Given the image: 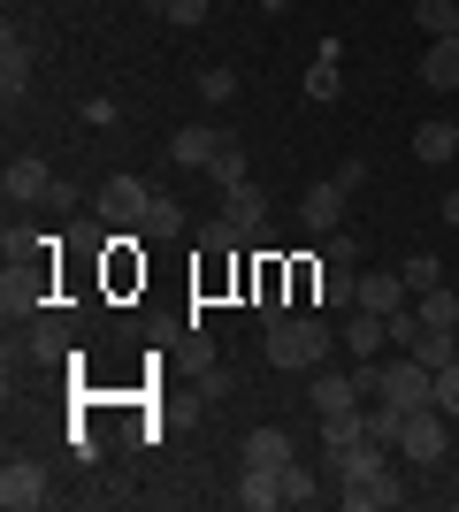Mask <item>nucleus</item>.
<instances>
[{"label":"nucleus","mask_w":459,"mask_h":512,"mask_svg":"<svg viewBox=\"0 0 459 512\" xmlns=\"http://www.w3.org/2000/svg\"><path fill=\"white\" fill-rule=\"evenodd\" d=\"M306 398H314V413H322V421H329V413L368 406V390H360V375H352V367H345V375H314V390H306Z\"/></svg>","instance_id":"9d476101"},{"label":"nucleus","mask_w":459,"mask_h":512,"mask_svg":"<svg viewBox=\"0 0 459 512\" xmlns=\"http://www.w3.org/2000/svg\"><path fill=\"white\" fill-rule=\"evenodd\" d=\"M291 459H299L291 428H253V436H245V467H276V474H284Z\"/></svg>","instance_id":"4468645a"},{"label":"nucleus","mask_w":459,"mask_h":512,"mask_svg":"<svg viewBox=\"0 0 459 512\" xmlns=\"http://www.w3.org/2000/svg\"><path fill=\"white\" fill-rule=\"evenodd\" d=\"M222 138H230V130H215V123H184V130L169 138V161H176V169H199V176H207V161L222 153Z\"/></svg>","instance_id":"6e6552de"},{"label":"nucleus","mask_w":459,"mask_h":512,"mask_svg":"<svg viewBox=\"0 0 459 512\" xmlns=\"http://www.w3.org/2000/svg\"><path fill=\"white\" fill-rule=\"evenodd\" d=\"M345 184H337V176H329V184H306V199H299V222H306V230H314V237H329V230H337V222H345Z\"/></svg>","instance_id":"1a4fd4ad"},{"label":"nucleus","mask_w":459,"mask_h":512,"mask_svg":"<svg viewBox=\"0 0 459 512\" xmlns=\"http://www.w3.org/2000/svg\"><path fill=\"white\" fill-rule=\"evenodd\" d=\"M230 497H238L245 512H276V505H284V474H276V467H245Z\"/></svg>","instance_id":"ddd939ff"},{"label":"nucleus","mask_w":459,"mask_h":512,"mask_svg":"<svg viewBox=\"0 0 459 512\" xmlns=\"http://www.w3.org/2000/svg\"><path fill=\"white\" fill-rule=\"evenodd\" d=\"M138 8H146V16H169V0H138Z\"/></svg>","instance_id":"c9c22d12"},{"label":"nucleus","mask_w":459,"mask_h":512,"mask_svg":"<svg viewBox=\"0 0 459 512\" xmlns=\"http://www.w3.org/2000/svg\"><path fill=\"white\" fill-rule=\"evenodd\" d=\"M414 360L429 367V375H444V367L459 360V329H421V337H414Z\"/></svg>","instance_id":"6ab92c4d"},{"label":"nucleus","mask_w":459,"mask_h":512,"mask_svg":"<svg viewBox=\"0 0 459 512\" xmlns=\"http://www.w3.org/2000/svg\"><path fill=\"white\" fill-rule=\"evenodd\" d=\"M207 184H222V192H230V184H245V146H238V138H222V153L207 161Z\"/></svg>","instance_id":"bb28decb"},{"label":"nucleus","mask_w":459,"mask_h":512,"mask_svg":"<svg viewBox=\"0 0 459 512\" xmlns=\"http://www.w3.org/2000/svg\"><path fill=\"white\" fill-rule=\"evenodd\" d=\"M54 352H62V329H54V321H46L39 337H31V360H54Z\"/></svg>","instance_id":"72a5a7b5"},{"label":"nucleus","mask_w":459,"mask_h":512,"mask_svg":"<svg viewBox=\"0 0 459 512\" xmlns=\"http://www.w3.org/2000/svg\"><path fill=\"white\" fill-rule=\"evenodd\" d=\"M169 23H184V31H199V23H207V0H169Z\"/></svg>","instance_id":"7c9ffc66"},{"label":"nucleus","mask_w":459,"mask_h":512,"mask_svg":"<svg viewBox=\"0 0 459 512\" xmlns=\"http://www.w3.org/2000/svg\"><path fill=\"white\" fill-rule=\"evenodd\" d=\"M337 92H345V69H337V46L322 39V54H314V62H306V100H337Z\"/></svg>","instance_id":"a211bd4d"},{"label":"nucleus","mask_w":459,"mask_h":512,"mask_svg":"<svg viewBox=\"0 0 459 512\" xmlns=\"http://www.w3.org/2000/svg\"><path fill=\"white\" fill-rule=\"evenodd\" d=\"M261 352H268V367H322L329 352H337V329H329L322 314H291L261 337Z\"/></svg>","instance_id":"f257e3e1"},{"label":"nucleus","mask_w":459,"mask_h":512,"mask_svg":"<svg viewBox=\"0 0 459 512\" xmlns=\"http://www.w3.org/2000/svg\"><path fill=\"white\" fill-rule=\"evenodd\" d=\"M322 253H329V268H360V253H368V237H360V230H345V222H337V230L322 237Z\"/></svg>","instance_id":"393cba45"},{"label":"nucleus","mask_w":459,"mask_h":512,"mask_svg":"<svg viewBox=\"0 0 459 512\" xmlns=\"http://www.w3.org/2000/svg\"><path fill=\"white\" fill-rule=\"evenodd\" d=\"M375 398H391L398 413L437 406V375H429V367H421L414 352H406V360H391V367H383V390H375Z\"/></svg>","instance_id":"20e7f679"},{"label":"nucleus","mask_w":459,"mask_h":512,"mask_svg":"<svg viewBox=\"0 0 459 512\" xmlns=\"http://www.w3.org/2000/svg\"><path fill=\"white\" fill-rule=\"evenodd\" d=\"M360 436H368V421H360V406H352V413H329V421H322V459H337V451H352V444H360Z\"/></svg>","instance_id":"aec40b11"},{"label":"nucleus","mask_w":459,"mask_h":512,"mask_svg":"<svg viewBox=\"0 0 459 512\" xmlns=\"http://www.w3.org/2000/svg\"><path fill=\"white\" fill-rule=\"evenodd\" d=\"M452 329H459V321H452Z\"/></svg>","instance_id":"4c0bfd02"},{"label":"nucleus","mask_w":459,"mask_h":512,"mask_svg":"<svg viewBox=\"0 0 459 512\" xmlns=\"http://www.w3.org/2000/svg\"><path fill=\"white\" fill-rule=\"evenodd\" d=\"M360 306H368V314H398V306H414V291H406L398 268H368V276H360Z\"/></svg>","instance_id":"9b49d317"},{"label":"nucleus","mask_w":459,"mask_h":512,"mask_svg":"<svg viewBox=\"0 0 459 512\" xmlns=\"http://www.w3.org/2000/svg\"><path fill=\"white\" fill-rule=\"evenodd\" d=\"M437 406H444V413H452V421H459V360H452V367H444V375H437Z\"/></svg>","instance_id":"c756f323"},{"label":"nucleus","mask_w":459,"mask_h":512,"mask_svg":"<svg viewBox=\"0 0 459 512\" xmlns=\"http://www.w3.org/2000/svg\"><path fill=\"white\" fill-rule=\"evenodd\" d=\"M138 237H153V245H169V237H184V199H169V192H161V199H153V214H146V230H138Z\"/></svg>","instance_id":"412c9836"},{"label":"nucleus","mask_w":459,"mask_h":512,"mask_svg":"<svg viewBox=\"0 0 459 512\" xmlns=\"http://www.w3.org/2000/svg\"><path fill=\"white\" fill-rule=\"evenodd\" d=\"M23 92H31V46H23L16 31H8V39H0V100L16 107Z\"/></svg>","instance_id":"2eb2a0df"},{"label":"nucleus","mask_w":459,"mask_h":512,"mask_svg":"<svg viewBox=\"0 0 459 512\" xmlns=\"http://www.w3.org/2000/svg\"><path fill=\"white\" fill-rule=\"evenodd\" d=\"M199 398H230V367H199Z\"/></svg>","instance_id":"2f4dec72"},{"label":"nucleus","mask_w":459,"mask_h":512,"mask_svg":"<svg viewBox=\"0 0 459 512\" xmlns=\"http://www.w3.org/2000/svg\"><path fill=\"white\" fill-rule=\"evenodd\" d=\"M414 23L429 39H459V0H414Z\"/></svg>","instance_id":"4be33fe9"},{"label":"nucleus","mask_w":459,"mask_h":512,"mask_svg":"<svg viewBox=\"0 0 459 512\" xmlns=\"http://www.w3.org/2000/svg\"><path fill=\"white\" fill-rule=\"evenodd\" d=\"M421 85H429V92H459V39H429V54H421Z\"/></svg>","instance_id":"f3484780"},{"label":"nucleus","mask_w":459,"mask_h":512,"mask_svg":"<svg viewBox=\"0 0 459 512\" xmlns=\"http://www.w3.org/2000/svg\"><path fill=\"white\" fill-rule=\"evenodd\" d=\"M414 314L429 321V329H452V321H459V299H452V291L437 283V291H421V299H414Z\"/></svg>","instance_id":"cd10ccee"},{"label":"nucleus","mask_w":459,"mask_h":512,"mask_svg":"<svg viewBox=\"0 0 459 512\" xmlns=\"http://www.w3.org/2000/svg\"><path fill=\"white\" fill-rule=\"evenodd\" d=\"M284 505H322V474L306 467V459H291V467H284Z\"/></svg>","instance_id":"5701e85b"},{"label":"nucleus","mask_w":459,"mask_h":512,"mask_svg":"<svg viewBox=\"0 0 459 512\" xmlns=\"http://www.w3.org/2000/svg\"><path fill=\"white\" fill-rule=\"evenodd\" d=\"M314 306H360V268H322V299Z\"/></svg>","instance_id":"b1692460"},{"label":"nucleus","mask_w":459,"mask_h":512,"mask_svg":"<svg viewBox=\"0 0 459 512\" xmlns=\"http://www.w3.org/2000/svg\"><path fill=\"white\" fill-rule=\"evenodd\" d=\"M153 184L146 176H108V192H100V214H108L115 230H146V214H153Z\"/></svg>","instance_id":"7ed1b4c3"},{"label":"nucleus","mask_w":459,"mask_h":512,"mask_svg":"<svg viewBox=\"0 0 459 512\" xmlns=\"http://www.w3.org/2000/svg\"><path fill=\"white\" fill-rule=\"evenodd\" d=\"M199 100H207V107H230V100H238V69L207 62V69H199Z\"/></svg>","instance_id":"a878e982"},{"label":"nucleus","mask_w":459,"mask_h":512,"mask_svg":"<svg viewBox=\"0 0 459 512\" xmlns=\"http://www.w3.org/2000/svg\"><path fill=\"white\" fill-rule=\"evenodd\" d=\"M46 497H54V482H46L39 459H8V467H0V505L8 512H39Z\"/></svg>","instance_id":"39448f33"},{"label":"nucleus","mask_w":459,"mask_h":512,"mask_svg":"<svg viewBox=\"0 0 459 512\" xmlns=\"http://www.w3.org/2000/svg\"><path fill=\"white\" fill-rule=\"evenodd\" d=\"M222 214H230L245 237H268V192L261 184H230V192H222Z\"/></svg>","instance_id":"f8f14e48"},{"label":"nucleus","mask_w":459,"mask_h":512,"mask_svg":"<svg viewBox=\"0 0 459 512\" xmlns=\"http://www.w3.org/2000/svg\"><path fill=\"white\" fill-rule=\"evenodd\" d=\"M459 153V123H414V161L421 169H444Z\"/></svg>","instance_id":"dca6fc26"},{"label":"nucleus","mask_w":459,"mask_h":512,"mask_svg":"<svg viewBox=\"0 0 459 512\" xmlns=\"http://www.w3.org/2000/svg\"><path fill=\"white\" fill-rule=\"evenodd\" d=\"M444 222H452V230H459V192H444Z\"/></svg>","instance_id":"f704fd0d"},{"label":"nucleus","mask_w":459,"mask_h":512,"mask_svg":"<svg viewBox=\"0 0 459 512\" xmlns=\"http://www.w3.org/2000/svg\"><path fill=\"white\" fill-rule=\"evenodd\" d=\"M398 276H406V291L421 299V291H437V283H444V268H437V253H414L406 268H398Z\"/></svg>","instance_id":"c85d7f7f"},{"label":"nucleus","mask_w":459,"mask_h":512,"mask_svg":"<svg viewBox=\"0 0 459 512\" xmlns=\"http://www.w3.org/2000/svg\"><path fill=\"white\" fill-rule=\"evenodd\" d=\"M0 192H8V207H31V199L54 192V169H46L39 153H16V161H8V176H0Z\"/></svg>","instance_id":"0eeeda50"},{"label":"nucleus","mask_w":459,"mask_h":512,"mask_svg":"<svg viewBox=\"0 0 459 512\" xmlns=\"http://www.w3.org/2000/svg\"><path fill=\"white\" fill-rule=\"evenodd\" d=\"M452 413L444 406H414L406 413V428H398V451H406V459H414V467H444V451H452Z\"/></svg>","instance_id":"f03ea898"},{"label":"nucleus","mask_w":459,"mask_h":512,"mask_svg":"<svg viewBox=\"0 0 459 512\" xmlns=\"http://www.w3.org/2000/svg\"><path fill=\"white\" fill-rule=\"evenodd\" d=\"M337 184H345V192H360V184H368V161H360V153H352V161H337Z\"/></svg>","instance_id":"473e14b6"},{"label":"nucleus","mask_w":459,"mask_h":512,"mask_svg":"<svg viewBox=\"0 0 459 512\" xmlns=\"http://www.w3.org/2000/svg\"><path fill=\"white\" fill-rule=\"evenodd\" d=\"M261 8H268V16H284V8H291V0H261Z\"/></svg>","instance_id":"e433bc0d"},{"label":"nucleus","mask_w":459,"mask_h":512,"mask_svg":"<svg viewBox=\"0 0 459 512\" xmlns=\"http://www.w3.org/2000/svg\"><path fill=\"white\" fill-rule=\"evenodd\" d=\"M337 344H345L352 360H383V344H391V314H368V306H352L345 329H337Z\"/></svg>","instance_id":"423d86ee"}]
</instances>
